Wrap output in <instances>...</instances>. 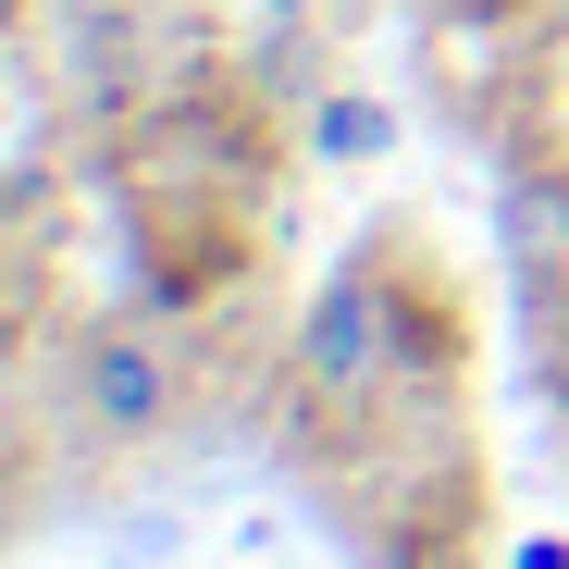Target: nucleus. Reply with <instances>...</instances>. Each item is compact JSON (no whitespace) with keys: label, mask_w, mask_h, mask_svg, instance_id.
Wrapping results in <instances>:
<instances>
[{"label":"nucleus","mask_w":569,"mask_h":569,"mask_svg":"<svg viewBox=\"0 0 569 569\" xmlns=\"http://www.w3.org/2000/svg\"><path fill=\"white\" fill-rule=\"evenodd\" d=\"M520 223H532V260L569 272V186H520Z\"/></svg>","instance_id":"nucleus-3"},{"label":"nucleus","mask_w":569,"mask_h":569,"mask_svg":"<svg viewBox=\"0 0 569 569\" xmlns=\"http://www.w3.org/2000/svg\"><path fill=\"white\" fill-rule=\"evenodd\" d=\"M0 458H13V409H0Z\"/></svg>","instance_id":"nucleus-5"},{"label":"nucleus","mask_w":569,"mask_h":569,"mask_svg":"<svg viewBox=\"0 0 569 569\" xmlns=\"http://www.w3.org/2000/svg\"><path fill=\"white\" fill-rule=\"evenodd\" d=\"M458 13H508V0H458Z\"/></svg>","instance_id":"nucleus-4"},{"label":"nucleus","mask_w":569,"mask_h":569,"mask_svg":"<svg viewBox=\"0 0 569 569\" xmlns=\"http://www.w3.org/2000/svg\"><path fill=\"white\" fill-rule=\"evenodd\" d=\"M397 371H409V310H397L385 260H347L322 298H310L298 347H284V409H298V433L310 421L347 433V421H371V409L397 397Z\"/></svg>","instance_id":"nucleus-1"},{"label":"nucleus","mask_w":569,"mask_h":569,"mask_svg":"<svg viewBox=\"0 0 569 569\" xmlns=\"http://www.w3.org/2000/svg\"><path fill=\"white\" fill-rule=\"evenodd\" d=\"M62 409H74V433H87V446L137 458V446H161V433L186 421V371H173V347H161L149 322L100 310V322L62 347Z\"/></svg>","instance_id":"nucleus-2"}]
</instances>
